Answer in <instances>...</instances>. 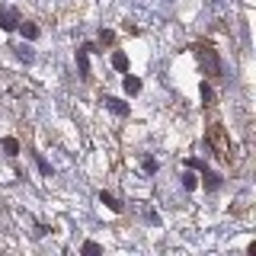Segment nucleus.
I'll return each instance as SVG.
<instances>
[{"instance_id": "f257e3e1", "label": "nucleus", "mask_w": 256, "mask_h": 256, "mask_svg": "<svg viewBox=\"0 0 256 256\" xmlns=\"http://www.w3.org/2000/svg\"><path fill=\"white\" fill-rule=\"evenodd\" d=\"M16 22H20V16H16V10H4V13H0V29H13Z\"/></svg>"}, {"instance_id": "f03ea898", "label": "nucleus", "mask_w": 256, "mask_h": 256, "mask_svg": "<svg viewBox=\"0 0 256 256\" xmlns=\"http://www.w3.org/2000/svg\"><path fill=\"white\" fill-rule=\"evenodd\" d=\"M102 102H106V106H109L112 112H118V116H125V112H128V106H125L122 100H112V96H106V100H102Z\"/></svg>"}, {"instance_id": "7ed1b4c3", "label": "nucleus", "mask_w": 256, "mask_h": 256, "mask_svg": "<svg viewBox=\"0 0 256 256\" xmlns=\"http://www.w3.org/2000/svg\"><path fill=\"white\" fill-rule=\"evenodd\" d=\"M20 32H22V38H36L38 26H32V22H20Z\"/></svg>"}, {"instance_id": "20e7f679", "label": "nucleus", "mask_w": 256, "mask_h": 256, "mask_svg": "<svg viewBox=\"0 0 256 256\" xmlns=\"http://www.w3.org/2000/svg\"><path fill=\"white\" fill-rule=\"evenodd\" d=\"M141 90V80L138 77H125V93H138Z\"/></svg>"}, {"instance_id": "39448f33", "label": "nucleus", "mask_w": 256, "mask_h": 256, "mask_svg": "<svg viewBox=\"0 0 256 256\" xmlns=\"http://www.w3.org/2000/svg\"><path fill=\"white\" fill-rule=\"evenodd\" d=\"M112 68H116V70H128V58H125V54H112Z\"/></svg>"}, {"instance_id": "423d86ee", "label": "nucleus", "mask_w": 256, "mask_h": 256, "mask_svg": "<svg viewBox=\"0 0 256 256\" xmlns=\"http://www.w3.org/2000/svg\"><path fill=\"white\" fill-rule=\"evenodd\" d=\"M16 52H20V61H26V64H32V58H36L29 45H20V48H16Z\"/></svg>"}, {"instance_id": "0eeeda50", "label": "nucleus", "mask_w": 256, "mask_h": 256, "mask_svg": "<svg viewBox=\"0 0 256 256\" xmlns=\"http://www.w3.org/2000/svg\"><path fill=\"white\" fill-rule=\"evenodd\" d=\"M202 61L208 64V70H212V74H218V61H214V54H212V52H205V54H202Z\"/></svg>"}, {"instance_id": "6e6552de", "label": "nucleus", "mask_w": 256, "mask_h": 256, "mask_svg": "<svg viewBox=\"0 0 256 256\" xmlns=\"http://www.w3.org/2000/svg\"><path fill=\"white\" fill-rule=\"evenodd\" d=\"M4 150H6V154H16V150H20V144H16V138H4Z\"/></svg>"}, {"instance_id": "1a4fd4ad", "label": "nucleus", "mask_w": 256, "mask_h": 256, "mask_svg": "<svg viewBox=\"0 0 256 256\" xmlns=\"http://www.w3.org/2000/svg\"><path fill=\"white\" fill-rule=\"evenodd\" d=\"M100 198H102V202H106V205L112 208V212H118V208H122V205H118V202H116V198H112V196H109V192H102V196H100Z\"/></svg>"}, {"instance_id": "9d476101", "label": "nucleus", "mask_w": 256, "mask_h": 256, "mask_svg": "<svg viewBox=\"0 0 256 256\" xmlns=\"http://www.w3.org/2000/svg\"><path fill=\"white\" fill-rule=\"evenodd\" d=\"M84 253H90V256L100 253V244H84Z\"/></svg>"}, {"instance_id": "9b49d317", "label": "nucleus", "mask_w": 256, "mask_h": 256, "mask_svg": "<svg viewBox=\"0 0 256 256\" xmlns=\"http://www.w3.org/2000/svg\"><path fill=\"white\" fill-rule=\"evenodd\" d=\"M205 180H208V189H218V176H214V173H208Z\"/></svg>"}, {"instance_id": "f8f14e48", "label": "nucleus", "mask_w": 256, "mask_h": 256, "mask_svg": "<svg viewBox=\"0 0 256 256\" xmlns=\"http://www.w3.org/2000/svg\"><path fill=\"white\" fill-rule=\"evenodd\" d=\"M182 186H186V189H196V176H182Z\"/></svg>"}]
</instances>
